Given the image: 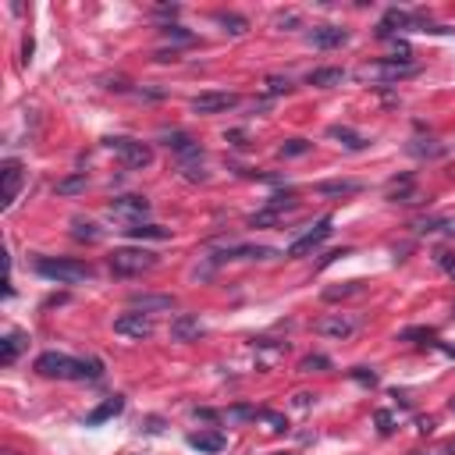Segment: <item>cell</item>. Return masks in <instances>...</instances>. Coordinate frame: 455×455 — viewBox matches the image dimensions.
<instances>
[{
    "label": "cell",
    "instance_id": "cell-46",
    "mask_svg": "<svg viewBox=\"0 0 455 455\" xmlns=\"http://www.w3.org/2000/svg\"><path fill=\"white\" fill-rule=\"evenodd\" d=\"M416 431H420V434H431V431H434V420H420Z\"/></svg>",
    "mask_w": 455,
    "mask_h": 455
},
{
    "label": "cell",
    "instance_id": "cell-44",
    "mask_svg": "<svg viewBox=\"0 0 455 455\" xmlns=\"http://www.w3.org/2000/svg\"><path fill=\"white\" fill-rule=\"evenodd\" d=\"M313 399H317V395H310V391H299V395H295V406H299V409H310Z\"/></svg>",
    "mask_w": 455,
    "mask_h": 455
},
{
    "label": "cell",
    "instance_id": "cell-20",
    "mask_svg": "<svg viewBox=\"0 0 455 455\" xmlns=\"http://www.w3.org/2000/svg\"><path fill=\"white\" fill-rule=\"evenodd\" d=\"M306 82L317 85V89H335V85L345 82V72H342V68H317V72L306 75Z\"/></svg>",
    "mask_w": 455,
    "mask_h": 455
},
{
    "label": "cell",
    "instance_id": "cell-42",
    "mask_svg": "<svg viewBox=\"0 0 455 455\" xmlns=\"http://www.w3.org/2000/svg\"><path fill=\"white\" fill-rule=\"evenodd\" d=\"M438 263L448 278H455V253H438Z\"/></svg>",
    "mask_w": 455,
    "mask_h": 455
},
{
    "label": "cell",
    "instance_id": "cell-6",
    "mask_svg": "<svg viewBox=\"0 0 455 455\" xmlns=\"http://www.w3.org/2000/svg\"><path fill=\"white\" fill-rule=\"evenodd\" d=\"M114 335L142 342V338L154 335V320H149L146 313H121V317L114 320Z\"/></svg>",
    "mask_w": 455,
    "mask_h": 455
},
{
    "label": "cell",
    "instance_id": "cell-24",
    "mask_svg": "<svg viewBox=\"0 0 455 455\" xmlns=\"http://www.w3.org/2000/svg\"><path fill=\"white\" fill-rule=\"evenodd\" d=\"M359 189H363L359 181H320L317 185L320 196H356Z\"/></svg>",
    "mask_w": 455,
    "mask_h": 455
},
{
    "label": "cell",
    "instance_id": "cell-27",
    "mask_svg": "<svg viewBox=\"0 0 455 455\" xmlns=\"http://www.w3.org/2000/svg\"><path fill=\"white\" fill-rule=\"evenodd\" d=\"M416 231L423 235H431V231H445V235H455V217H427V221H420Z\"/></svg>",
    "mask_w": 455,
    "mask_h": 455
},
{
    "label": "cell",
    "instance_id": "cell-12",
    "mask_svg": "<svg viewBox=\"0 0 455 455\" xmlns=\"http://www.w3.org/2000/svg\"><path fill=\"white\" fill-rule=\"evenodd\" d=\"M310 43L320 47V50H335V47H345V43H349V33H345L342 25H313Z\"/></svg>",
    "mask_w": 455,
    "mask_h": 455
},
{
    "label": "cell",
    "instance_id": "cell-28",
    "mask_svg": "<svg viewBox=\"0 0 455 455\" xmlns=\"http://www.w3.org/2000/svg\"><path fill=\"white\" fill-rule=\"evenodd\" d=\"M82 189H85V174H68V178H60L53 185L57 196H78Z\"/></svg>",
    "mask_w": 455,
    "mask_h": 455
},
{
    "label": "cell",
    "instance_id": "cell-4",
    "mask_svg": "<svg viewBox=\"0 0 455 455\" xmlns=\"http://www.w3.org/2000/svg\"><path fill=\"white\" fill-rule=\"evenodd\" d=\"M104 146L110 154H117V160L129 171H142V167L154 164V146L149 142H139V139H129V135H107Z\"/></svg>",
    "mask_w": 455,
    "mask_h": 455
},
{
    "label": "cell",
    "instance_id": "cell-34",
    "mask_svg": "<svg viewBox=\"0 0 455 455\" xmlns=\"http://www.w3.org/2000/svg\"><path fill=\"white\" fill-rule=\"evenodd\" d=\"M310 149H313V142H306V139H288V142H281V157H302Z\"/></svg>",
    "mask_w": 455,
    "mask_h": 455
},
{
    "label": "cell",
    "instance_id": "cell-43",
    "mask_svg": "<svg viewBox=\"0 0 455 455\" xmlns=\"http://www.w3.org/2000/svg\"><path fill=\"white\" fill-rule=\"evenodd\" d=\"M274 25H278V28H285V25H299V15H295V11H288V15H278V18H274Z\"/></svg>",
    "mask_w": 455,
    "mask_h": 455
},
{
    "label": "cell",
    "instance_id": "cell-37",
    "mask_svg": "<svg viewBox=\"0 0 455 455\" xmlns=\"http://www.w3.org/2000/svg\"><path fill=\"white\" fill-rule=\"evenodd\" d=\"M299 206V199L288 192V196H270L267 199V210H274V214H281V210H295Z\"/></svg>",
    "mask_w": 455,
    "mask_h": 455
},
{
    "label": "cell",
    "instance_id": "cell-18",
    "mask_svg": "<svg viewBox=\"0 0 455 455\" xmlns=\"http://www.w3.org/2000/svg\"><path fill=\"white\" fill-rule=\"evenodd\" d=\"M388 199L391 203H416V189H413V174L391 178L388 181Z\"/></svg>",
    "mask_w": 455,
    "mask_h": 455
},
{
    "label": "cell",
    "instance_id": "cell-15",
    "mask_svg": "<svg viewBox=\"0 0 455 455\" xmlns=\"http://www.w3.org/2000/svg\"><path fill=\"white\" fill-rule=\"evenodd\" d=\"M22 349H28V335H25V331H8L4 342H0V363L11 367V363L22 356Z\"/></svg>",
    "mask_w": 455,
    "mask_h": 455
},
{
    "label": "cell",
    "instance_id": "cell-25",
    "mask_svg": "<svg viewBox=\"0 0 455 455\" xmlns=\"http://www.w3.org/2000/svg\"><path fill=\"white\" fill-rule=\"evenodd\" d=\"M270 256H278L270 246H235L231 249V260H270Z\"/></svg>",
    "mask_w": 455,
    "mask_h": 455
},
{
    "label": "cell",
    "instance_id": "cell-36",
    "mask_svg": "<svg viewBox=\"0 0 455 455\" xmlns=\"http://www.w3.org/2000/svg\"><path fill=\"white\" fill-rule=\"evenodd\" d=\"M260 420H267V423H270V431H278V434L288 431V420H285L281 413H274V409H260Z\"/></svg>",
    "mask_w": 455,
    "mask_h": 455
},
{
    "label": "cell",
    "instance_id": "cell-47",
    "mask_svg": "<svg viewBox=\"0 0 455 455\" xmlns=\"http://www.w3.org/2000/svg\"><path fill=\"white\" fill-rule=\"evenodd\" d=\"M146 431H149V434H160V431H164V423L154 416V420H149V427H146Z\"/></svg>",
    "mask_w": 455,
    "mask_h": 455
},
{
    "label": "cell",
    "instance_id": "cell-1",
    "mask_svg": "<svg viewBox=\"0 0 455 455\" xmlns=\"http://www.w3.org/2000/svg\"><path fill=\"white\" fill-rule=\"evenodd\" d=\"M36 374L43 377H57V381H97L104 374V367L97 359H72L68 352H43L36 359Z\"/></svg>",
    "mask_w": 455,
    "mask_h": 455
},
{
    "label": "cell",
    "instance_id": "cell-14",
    "mask_svg": "<svg viewBox=\"0 0 455 455\" xmlns=\"http://www.w3.org/2000/svg\"><path fill=\"white\" fill-rule=\"evenodd\" d=\"M4 210L18 199V189H22V181H25V171H22V164L18 160H4Z\"/></svg>",
    "mask_w": 455,
    "mask_h": 455
},
{
    "label": "cell",
    "instance_id": "cell-50",
    "mask_svg": "<svg viewBox=\"0 0 455 455\" xmlns=\"http://www.w3.org/2000/svg\"><path fill=\"white\" fill-rule=\"evenodd\" d=\"M452 313H455V306H452Z\"/></svg>",
    "mask_w": 455,
    "mask_h": 455
},
{
    "label": "cell",
    "instance_id": "cell-5",
    "mask_svg": "<svg viewBox=\"0 0 455 455\" xmlns=\"http://www.w3.org/2000/svg\"><path fill=\"white\" fill-rule=\"evenodd\" d=\"M157 267V253H149V249H114L110 253V270L121 278H132V274H142V270H154Z\"/></svg>",
    "mask_w": 455,
    "mask_h": 455
},
{
    "label": "cell",
    "instance_id": "cell-2",
    "mask_svg": "<svg viewBox=\"0 0 455 455\" xmlns=\"http://www.w3.org/2000/svg\"><path fill=\"white\" fill-rule=\"evenodd\" d=\"M420 72V65L413 60H402V57H388V60H370V65H359L352 75L359 82H402V78H413Z\"/></svg>",
    "mask_w": 455,
    "mask_h": 455
},
{
    "label": "cell",
    "instance_id": "cell-35",
    "mask_svg": "<svg viewBox=\"0 0 455 455\" xmlns=\"http://www.w3.org/2000/svg\"><path fill=\"white\" fill-rule=\"evenodd\" d=\"M327 367H331V359H327V356H306V359H299V370H302V374L327 370Z\"/></svg>",
    "mask_w": 455,
    "mask_h": 455
},
{
    "label": "cell",
    "instance_id": "cell-40",
    "mask_svg": "<svg viewBox=\"0 0 455 455\" xmlns=\"http://www.w3.org/2000/svg\"><path fill=\"white\" fill-rule=\"evenodd\" d=\"M374 420H377L381 434H391V431H395V420H391V413H388V409H377V413H374Z\"/></svg>",
    "mask_w": 455,
    "mask_h": 455
},
{
    "label": "cell",
    "instance_id": "cell-30",
    "mask_svg": "<svg viewBox=\"0 0 455 455\" xmlns=\"http://www.w3.org/2000/svg\"><path fill=\"white\" fill-rule=\"evenodd\" d=\"M132 238H167L171 231L167 228H160V224H132V228H125Z\"/></svg>",
    "mask_w": 455,
    "mask_h": 455
},
{
    "label": "cell",
    "instance_id": "cell-39",
    "mask_svg": "<svg viewBox=\"0 0 455 455\" xmlns=\"http://www.w3.org/2000/svg\"><path fill=\"white\" fill-rule=\"evenodd\" d=\"M349 377H352V381H359V384H367V388H374V384H377V374H374L370 367H356Z\"/></svg>",
    "mask_w": 455,
    "mask_h": 455
},
{
    "label": "cell",
    "instance_id": "cell-32",
    "mask_svg": "<svg viewBox=\"0 0 455 455\" xmlns=\"http://www.w3.org/2000/svg\"><path fill=\"white\" fill-rule=\"evenodd\" d=\"M263 89H267V97H281V93H292V78H288V75H270Z\"/></svg>",
    "mask_w": 455,
    "mask_h": 455
},
{
    "label": "cell",
    "instance_id": "cell-29",
    "mask_svg": "<svg viewBox=\"0 0 455 455\" xmlns=\"http://www.w3.org/2000/svg\"><path fill=\"white\" fill-rule=\"evenodd\" d=\"M72 235H75L78 242H100V238H104V231H100L97 224H89V221H72Z\"/></svg>",
    "mask_w": 455,
    "mask_h": 455
},
{
    "label": "cell",
    "instance_id": "cell-48",
    "mask_svg": "<svg viewBox=\"0 0 455 455\" xmlns=\"http://www.w3.org/2000/svg\"><path fill=\"white\" fill-rule=\"evenodd\" d=\"M278 455H292V452H278Z\"/></svg>",
    "mask_w": 455,
    "mask_h": 455
},
{
    "label": "cell",
    "instance_id": "cell-33",
    "mask_svg": "<svg viewBox=\"0 0 455 455\" xmlns=\"http://www.w3.org/2000/svg\"><path fill=\"white\" fill-rule=\"evenodd\" d=\"M224 416H228V423H246V420H260V409H253V406H231Z\"/></svg>",
    "mask_w": 455,
    "mask_h": 455
},
{
    "label": "cell",
    "instance_id": "cell-7",
    "mask_svg": "<svg viewBox=\"0 0 455 455\" xmlns=\"http://www.w3.org/2000/svg\"><path fill=\"white\" fill-rule=\"evenodd\" d=\"M231 107H238V93H224V89H210V93L192 97L196 114H221V110H231Z\"/></svg>",
    "mask_w": 455,
    "mask_h": 455
},
{
    "label": "cell",
    "instance_id": "cell-9",
    "mask_svg": "<svg viewBox=\"0 0 455 455\" xmlns=\"http://www.w3.org/2000/svg\"><path fill=\"white\" fill-rule=\"evenodd\" d=\"M129 306H132L135 313H167V310L178 306V299H174V295H164V292H135V295L129 299Z\"/></svg>",
    "mask_w": 455,
    "mask_h": 455
},
{
    "label": "cell",
    "instance_id": "cell-8",
    "mask_svg": "<svg viewBox=\"0 0 455 455\" xmlns=\"http://www.w3.org/2000/svg\"><path fill=\"white\" fill-rule=\"evenodd\" d=\"M146 214H149V199H146V196H117V199L110 203V217H121V221L142 224Z\"/></svg>",
    "mask_w": 455,
    "mask_h": 455
},
{
    "label": "cell",
    "instance_id": "cell-26",
    "mask_svg": "<svg viewBox=\"0 0 455 455\" xmlns=\"http://www.w3.org/2000/svg\"><path fill=\"white\" fill-rule=\"evenodd\" d=\"M363 292V281H345V285H335V288H324V302H338V299H349V295H359Z\"/></svg>",
    "mask_w": 455,
    "mask_h": 455
},
{
    "label": "cell",
    "instance_id": "cell-22",
    "mask_svg": "<svg viewBox=\"0 0 455 455\" xmlns=\"http://www.w3.org/2000/svg\"><path fill=\"white\" fill-rule=\"evenodd\" d=\"M214 18H217V25H224L228 36H246L249 33V22L242 18V15H235V11H217Z\"/></svg>",
    "mask_w": 455,
    "mask_h": 455
},
{
    "label": "cell",
    "instance_id": "cell-38",
    "mask_svg": "<svg viewBox=\"0 0 455 455\" xmlns=\"http://www.w3.org/2000/svg\"><path fill=\"white\" fill-rule=\"evenodd\" d=\"M278 221H281V214H274V210H260V214L249 217L253 228H270V224H278Z\"/></svg>",
    "mask_w": 455,
    "mask_h": 455
},
{
    "label": "cell",
    "instance_id": "cell-16",
    "mask_svg": "<svg viewBox=\"0 0 455 455\" xmlns=\"http://www.w3.org/2000/svg\"><path fill=\"white\" fill-rule=\"evenodd\" d=\"M224 434L221 431H196V434H189V448H196V452H206V455H217V452H224Z\"/></svg>",
    "mask_w": 455,
    "mask_h": 455
},
{
    "label": "cell",
    "instance_id": "cell-21",
    "mask_svg": "<svg viewBox=\"0 0 455 455\" xmlns=\"http://www.w3.org/2000/svg\"><path fill=\"white\" fill-rule=\"evenodd\" d=\"M164 142L174 149V154H181V157H199V142H192L185 132H167Z\"/></svg>",
    "mask_w": 455,
    "mask_h": 455
},
{
    "label": "cell",
    "instance_id": "cell-13",
    "mask_svg": "<svg viewBox=\"0 0 455 455\" xmlns=\"http://www.w3.org/2000/svg\"><path fill=\"white\" fill-rule=\"evenodd\" d=\"M199 335H203L199 317H192V313H178V317L171 320V338H174V342H196Z\"/></svg>",
    "mask_w": 455,
    "mask_h": 455
},
{
    "label": "cell",
    "instance_id": "cell-3",
    "mask_svg": "<svg viewBox=\"0 0 455 455\" xmlns=\"http://www.w3.org/2000/svg\"><path fill=\"white\" fill-rule=\"evenodd\" d=\"M36 270L43 278L57 281V285H82L93 278V267L82 263V260H53V256H40L36 260Z\"/></svg>",
    "mask_w": 455,
    "mask_h": 455
},
{
    "label": "cell",
    "instance_id": "cell-45",
    "mask_svg": "<svg viewBox=\"0 0 455 455\" xmlns=\"http://www.w3.org/2000/svg\"><path fill=\"white\" fill-rule=\"evenodd\" d=\"M196 420H221V413H214V409H196Z\"/></svg>",
    "mask_w": 455,
    "mask_h": 455
},
{
    "label": "cell",
    "instance_id": "cell-31",
    "mask_svg": "<svg viewBox=\"0 0 455 455\" xmlns=\"http://www.w3.org/2000/svg\"><path fill=\"white\" fill-rule=\"evenodd\" d=\"M160 36L167 43H196V36L189 33V28H181V25H160Z\"/></svg>",
    "mask_w": 455,
    "mask_h": 455
},
{
    "label": "cell",
    "instance_id": "cell-19",
    "mask_svg": "<svg viewBox=\"0 0 455 455\" xmlns=\"http://www.w3.org/2000/svg\"><path fill=\"white\" fill-rule=\"evenodd\" d=\"M413 25V18L406 15V11H399V8H391L384 18H381V25H377V36L381 40H388L391 33H395V28H409Z\"/></svg>",
    "mask_w": 455,
    "mask_h": 455
},
{
    "label": "cell",
    "instance_id": "cell-49",
    "mask_svg": "<svg viewBox=\"0 0 455 455\" xmlns=\"http://www.w3.org/2000/svg\"><path fill=\"white\" fill-rule=\"evenodd\" d=\"M413 455H423V452H413Z\"/></svg>",
    "mask_w": 455,
    "mask_h": 455
},
{
    "label": "cell",
    "instance_id": "cell-10",
    "mask_svg": "<svg viewBox=\"0 0 455 455\" xmlns=\"http://www.w3.org/2000/svg\"><path fill=\"white\" fill-rule=\"evenodd\" d=\"M327 235H331V217H320V221H317L306 235L292 242V246L285 249V256H306V253H313V249L320 246V242H324Z\"/></svg>",
    "mask_w": 455,
    "mask_h": 455
},
{
    "label": "cell",
    "instance_id": "cell-17",
    "mask_svg": "<svg viewBox=\"0 0 455 455\" xmlns=\"http://www.w3.org/2000/svg\"><path fill=\"white\" fill-rule=\"evenodd\" d=\"M121 413H125V399L114 395V399H107L104 406H97L93 413L85 416V427H100V423H107V420H114V416H121Z\"/></svg>",
    "mask_w": 455,
    "mask_h": 455
},
{
    "label": "cell",
    "instance_id": "cell-41",
    "mask_svg": "<svg viewBox=\"0 0 455 455\" xmlns=\"http://www.w3.org/2000/svg\"><path fill=\"white\" fill-rule=\"evenodd\" d=\"M420 338H434V331L431 327H409V331H402V342H420Z\"/></svg>",
    "mask_w": 455,
    "mask_h": 455
},
{
    "label": "cell",
    "instance_id": "cell-23",
    "mask_svg": "<svg viewBox=\"0 0 455 455\" xmlns=\"http://www.w3.org/2000/svg\"><path fill=\"white\" fill-rule=\"evenodd\" d=\"M327 135H331V139H338L345 149H352V154L367 146V139H363L359 132H352V129H345V125H331V129H327Z\"/></svg>",
    "mask_w": 455,
    "mask_h": 455
},
{
    "label": "cell",
    "instance_id": "cell-11",
    "mask_svg": "<svg viewBox=\"0 0 455 455\" xmlns=\"http://www.w3.org/2000/svg\"><path fill=\"white\" fill-rule=\"evenodd\" d=\"M313 331H317V335L320 338H349L352 335V331H356V324L349 320V317H342V313H327V317H320L317 324H313Z\"/></svg>",
    "mask_w": 455,
    "mask_h": 455
}]
</instances>
